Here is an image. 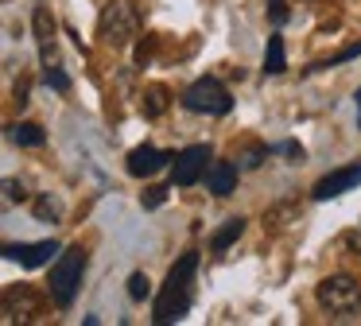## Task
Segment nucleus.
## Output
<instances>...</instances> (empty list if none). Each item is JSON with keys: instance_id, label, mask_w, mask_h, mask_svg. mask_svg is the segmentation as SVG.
I'll return each mask as SVG.
<instances>
[{"instance_id": "nucleus-14", "label": "nucleus", "mask_w": 361, "mask_h": 326, "mask_svg": "<svg viewBox=\"0 0 361 326\" xmlns=\"http://www.w3.org/2000/svg\"><path fill=\"white\" fill-rule=\"evenodd\" d=\"M245 225H249V222H245L241 214H237V217H226V225H221V229H214L210 248H214V253H226V248H229V245H233V241L245 233Z\"/></svg>"}, {"instance_id": "nucleus-13", "label": "nucleus", "mask_w": 361, "mask_h": 326, "mask_svg": "<svg viewBox=\"0 0 361 326\" xmlns=\"http://www.w3.org/2000/svg\"><path fill=\"white\" fill-rule=\"evenodd\" d=\"M167 105H171V90L167 85H148L144 90V97H140V109H144V116H164L167 113Z\"/></svg>"}, {"instance_id": "nucleus-23", "label": "nucleus", "mask_w": 361, "mask_h": 326, "mask_svg": "<svg viewBox=\"0 0 361 326\" xmlns=\"http://www.w3.org/2000/svg\"><path fill=\"white\" fill-rule=\"evenodd\" d=\"M164 198H167V186H148V194H144L140 202H144V206H148V210H156V206H159V202H164Z\"/></svg>"}, {"instance_id": "nucleus-7", "label": "nucleus", "mask_w": 361, "mask_h": 326, "mask_svg": "<svg viewBox=\"0 0 361 326\" xmlns=\"http://www.w3.org/2000/svg\"><path fill=\"white\" fill-rule=\"evenodd\" d=\"M43 299L32 291V287H8L4 291V322H35V318H43Z\"/></svg>"}, {"instance_id": "nucleus-10", "label": "nucleus", "mask_w": 361, "mask_h": 326, "mask_svg": "<svg viewBox=\"0 0 361 326\" xmlns=\"http://www.w3.org/2000/svg\"><path fill=\"white\" fill-rule=\"evenodd\" d=\"M32 31H35V47H39V62L51 66L55 62V16L47 4L32 8Z\"/></svg>"}, {"instance_id": "nucleus-9", "label": "nucleus", "mask_w": 361, "mask_h": 326, "mask_svg": "<svg viewBox=\"0 0 361 326\" xmlns=\"http://www.w3.org/2000/svg\"><path fill=\"white\" fill-rule=\"evenodd\" d=\"M4 256H8V260H20L24 264V268H43V264H51V256H59V245L55 241H32V245H27V241H8V245H4Z\"/></svg>"}, {"instance_id": "nucleus-21", "label": "nucleus", "mask_w": 361, "mask_h": 326, "mask_svg": "<svg viewBox=\"0 0 361 326\" xmlns=\"http://www.w3.org/2000/svg\"><path fill=\"white\" fill-rule=\"evenodd\" d=\"M357 54H361V43H353V47H345V51H338L334 59L319 62V66H338V62H350V59H357Z\"/></svg>"}, {"instance_id": "nucleus-22", "label": "nucleus", "mask_w": 361, "mask_h": 326, "mask_svg": "<svg viewBox=\"0 0 361 326\" xmlns=\"http://www.w3.org/2000/svg\"><path fill=\"white\" fill-rule=\"evenodd\" d=\"M4 198H8V202H24V198H27V191L16 183V179H4Z\"/></svg>"}, {"instance_id": "nucleus-25", "label": "nucleus", "mask_w": 361, "mask_h": 326, "mask_svg": "<svg viewBox=\"0 0 361 326\" xmlns=\"http://www.w3.org/2000/svg\"><path fill=\"white\" fill-rule=\"evenodd\" d=\"M16 101H20V105H27V82L16 85Z\"/></svg>"}, {"instance_id": "nucleus-17", "label": "nucleus", "mask_w": 361, "mask_h": 326, "mask_svg": "<svg viewBox=\"0 0 361 326\" xmlns=\"http://www.w3.org/2000/svg\"><path fill=\"white\" fill-rule=\"evenodd\" d=\"M35 214H39L43 222H59V217H63V206H59V198L43 194V198H35Z\"/></svg>"}, {"instance_id": "nucleus-1", "label": "nucleus", "mask_w": 361, "mask_h": 326, "mask_svg": "<svg viewBox=\"0 0 361 326\" xmlns=\"http://www.w3.org/2000/svg\"><path fill=\"white\" fill-rule=\"evenodd\" d=\"M195 272H198V253H183L179 260L171 264L164 287L156 295V326L179 322L183 315L190 310V299H195Z\"/></svg>"}, {"instance_id": "nucleus-2", "label": "nucleus", "mask_w": 361, "mask_h": 326, "mask_svg": "<svg viewBox=\"0 0 361 326\" xmlns=\"http://www.w3.org/2000/svg\"><path fill=\"white\" fill-rule=\"evenodd\" d=\"M86 248L82 245H71L59 253V260L51 264V279H47V291L55 299V307H71L74 295L82 287V276H86Z\"/></svg>"}, {"instance_id": "nucleus-6", "label": "nucleus", "mask_w": 361, "mask_h": 326, "mask_svg": "<svg viewBox=\"0 0 361 326\" xmlns=\"http://www.w3.org/2000/svg\"><path fill=\"white\" fill-rule=\"evenodd\" d=\"M210 163H214V155H210V147H206V144H190V147H183V152L175 155V171H171L175 186H195L198 179H206Z\"/></svg>"}, {"instance_id": "nucleus-20", "label": "nucleus", "mask_w": 361, "mask_h": 326, "mask_svg": "<svg viewBox=\"0 0 361 326\" xmlns=\"http://www.w3.org/2000/svg\"><path fill=\"white\" fill-rule=\"evenodd\" d=\"M268 152H272V147H268V144H249V147H245V152H241V167H260Z\"/></svg>"}, {"instance_id": "nucleus-27", "label": "nucleus", "mask_w": 361, "mask_h": 326, "mask_svg": "<svg viewBox=\"0 0 361 326\" xmlns=\"http://www.w3.org/2000/svg\"><path fill=\"white\" fill-rule=\"evenodd\" d=\"M353 101H357V128H361V90L353 93Z\"/></svg>"}, {"instance_id": "nucleus-5", "label": "nucleus", "mask_w": 361, "mask_h": 326, "mask_svg": "<svg viewBox=\"0 0 361 326\" xmlns=\"http://www.w3.org/2000/svg\"><path fill=\"white\" fill-rule=\"evenodd\" d=\"M183 109H190V113H206V116H226L229 109H233V97H229V90L218 82V78H195V82L183 90Z\"/></svg>"}, {"instance_id": "nucleus-18", "label": "nucleus", "mask_w": 361, "mask_h": 326, "mask_svg": "<svg viewBox=\"0 0 361 326\" xmlns=\"http://www.w3.org/2000/svg\"><path fill=\"white\" fill-rule=\"evenodd\" d=\"M128 295H133L136 303H144L152 295V279L144 276V272H133V276H128Z\"/></svg>"}, {"instance_id": "nucleus-16", "label": "nucleus", "mask_w": 361, "mask_h": 326, "mask_svg": "<svg viewBox=\"0 0 361 326\" xmlns=\"http://www.w3.org/2000/svg\"><path fill=\"white\" fill-rule=\"evenodd\" d=\"M12 140H16L20 147H43L47 132H43L39 124H32V121H20V124H12Z\"/></svg>"}, {"instance_id": "nucleus-8", "label": "nucleus", "mask_w": 361, "mask_h": 326, "mask_svg": "<svg viewBox=\"0 0 361 326\" xmlns=\"http://www.w3.org/2000/svg\"><path fill=\"white\" fill-rule=\"evenodd\" d=\"M353 186H361V159L350 163V167H338V171H330V175H322L319 183L311 186V198L330 202V198H338V194L353 191Z\"/></svg>"}, {"instance_id": "nucleus-12", "label": "nucleus", "mask_w": 361, "mask_h": 326, "mask_svg": "<svg viewBox=\"0 0 361 326\" xmlns=\"http://www.w3.org/2000/svg\"><path fill=\"white\" fill-rule=\"evenodd\" d=\"M206 186L214 191V198H229L237 191V163L229 159H214L206 171Z\"/></svg>"}, {"instance_id": "nucleus-11", "label": "nucleus", "mask_w": 361, "mask_h": 326, "mask_svg": "<svg viewBox=\"0 0 361 326\" xmlns=\"http://www.w3.org/2000/svg\"><path fill=\"white\" fill-rule=\"evenodd\" d=\"M175 159V152H159V147H152V144H140V147H133L128 152V175H136V179H148V175H156V171H164L167 163Z\"/></svg>"}, {"instance_id": "nucleus-26", "label": "nucleus", "mask_w": 361, "mask_h": 326, "mask_svg": "<svg viewBox=\"0 0 361 326\" xmlns=\"http://www.w3.org/2000/svg\"><path fill=\"white\" fill-rule=\"evenodd\" d=\"M345 241H350V248H361V229H353V233H350V237H345Z\"/></svg>"}, {"instance_id": "nucleus-24", "label": "nucleus", "mask_w": 361, "mask_h": 326, "mask_svg": "<svg viewBox=\"0 0 361 326\" xmlns=\"http://www.w3.org/2000/svg\"><path fill=\"white\" fill-rule=\"evenodd\" d=\"M268 20L283 23V20H288V4H283V0H268Z\"/></svg>"}, {"instance_id": "nucleus-15", "label": "nucleus", "mask_w": 361, "mask_h": 326, "mask_svg": "<svg viewBox=\"0 0 361 326\" xmlns=\"http://www.w3.org/2000/svg\"><path fill=\"white\" fill-rule=\"evenodd\" d=\"M283 70H288L283 39H280V35H268V47H264V74H283Z\"/></svg>"}, {"instance_id": "nucleus-4", "label": "nucleus", "mask_w": 361, "mask_h": 326, "mask_svg": "<svg viewBox=\"0 0 361 326\" xmlns=\"http://www.w3.org/2000/svg\"><path fill=\"white\" fill-rule=\"evenodd\" d=\"M314 299L330 318H353L361 310V284L345 272H334L314 287Z\"/></svg>"}, {"instance_id": "nucleus-19", "label": "nucleus", "mask_w": 361, "mask_h": 326, "mask_svg": "<svg viewBox=\"0 0 361 326\" xmlns=\"http://www.w3.org/2000/svg\"><path fill=\"white\" fill-rule=\"evenodd\" d=\"M43 82L51 85V90H59V93H66L71 90V78L59 70V62H51V66H43Z\"/></svg>"}, {"instance_id": "nucleus-3", "label": "nucleus", "mask_w": 361, "mask_h": 326, "mask_svg": "<svg viewBox=\"0 0 361 326\" xmlns=\"http://www.w3.org/2000/svg\"><path fill=\"white\" fill-rule=\"evenodd\" d=\"M144 20H140V8L133 0H109L102 12V23H97V35H102L105 47L113 51H125L136 35H140Z\"/></svg>"}]
</instances>
